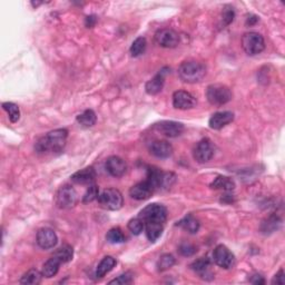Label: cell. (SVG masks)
<instances>
[{
    "mask_svg": "<svg viewBox=\"0 0 285 285\" xmlns=\"http://www.w3.org/2000/svg\"><path fill=\"white\" fill-rule=\"evenodd\" d=\"M106 240L108 243L119 244V243H124L125 240H126V237H125L122 229H120L119 228H111L107 232Z\"/></svg>",
    "mask_w": 285,
    "mask_h": 285,
    "instance_id": "1f68e13d",
    "label": "cell"
},
{
    "mask_svg": "<svg viewBox=\"0 0 285 285\" xmlns=\"http://www.w3.org/2000/svg\"><path fill=\"white\" fill-rule=\"evenodd\" d=\"M178 252H179V254H181V255L185 256V257H189V256L194 255L195 253L197 252V248L192 243L183 242V243L178 247Z\"/></svg>",
    "mask_w": 285,
    "mask_h": 285,
    "instance_id": "d590c367",
    "label": "cell"
},
{
    "mask_svg": "<svg viewBox=\"0 0 285 285\" xmlns=\"http://www.w3.org/2000/svg\"><path fill=\"white\" fill-rule=\"evenodd\" d=\"M58 237L54 229L44 228H40L37 233V244L42 249H50L56 247Z\"/></svg>",
    "mask_w": 285,
    "mask_h": 285,
    "instance_id": "5bb4252c",
    "label": "cell"
},
{
    "mask_svg": "<svg viewBox=\"0 0 285 285\" xmlns=\"http://www.w3.org/2000/svg\"><path fill=\"white\" fill-rule=\"evenodd\" d=\"M147 41L144 37L136 38L131 46V54L133 57H138L146 52Z\"/></svg>",
    "mask_w": 285,
    "mask_h": 285,
    "instance_id": "f546056e",
    "label": "cell"
},
{
    "mask_svg": "<svg viewBox=\"0 0 285 285\" xmlns=\"http://www.w3.org/2000/svg\"><path fill=\"white\" fill-rule=\"evenodd\" d=\"M98 203L101 208L108 210H118L123 208V195L116 189H106L99 194Z\"/></svg>",
    "mask_w": 285,
    "mask_h": 285,
    "instance_id": "277c9868",
    "label": "cell"
},
{
    "mask_svg": "<svg viewBox=\"0 0 285 285\" xmlns=\"http://www.w3.org/2000/svg\"><path fill=\"white\" fill-rule=\"evenodd\" d=\"M98 196H99L98 186H97L96 184H91L87 189V190H86L85 195L83 196V203H85V204H88V203H92L95 200H97Z\"/></svg>",
    "mask_w": 285,
    "mask_h": 285,
    "instance_id": "e575fe53",
    "label": "cell"
},
{
    "mask_svg": "<svg viewBox=\"0 0 285 285\" xmlns=\"http://www.w3.org/2000/svg\"><path fill=\"white\" fill-rule=\"evenodd\" d=\"M70 179H72V182L75 183V184L80 185L94 184V182H95L96 179V171L92 166L85 167V169L78 171L75 174L72 175Z\"/></svg>",
    "mask_w": 285,
    "mask_h": 285,
    "instance_id": "9a60e30c",
    "label": "cell"
},
{
    "mask_svg": "<svg viewBox=\"0 0 285 285\" xmlns=\"http://www.w3.org/2000/svg\"><path fill=\"white\" fill-rule=\"evenodd\" d=\"M154 128L162 135L171 138L177 137L184 132V125L178 122H173V120H164V122L156 124Z\"/></svg>",
    "mask_w": 285,
    "mask_h": 285,
    "instance_id": "7c38bea8",
    "label": "cell"
},
{
    "mask_svg": "<svg viewBox=\"0 0 285 285\" xmlns=\"http://www.w3.org/2000/svg\"><path fill=\"white\" fill-rule=\"evenodd\" d=\"M234 120V114L232 112H218L212 115L209 118V125L212 130H222Z\"/></svg>",
    "mask_w": 285,
    "mask_h": 285,
    "instance_id": "ac0fdd59",
    "label": "cell"
},
{
    "mask_svg": "<svg viewBox=\"0 0 285 285\" xmlns=\"http://www.w3.org/2000/svg\"><path fill=\"white\" fill-rule=\"evenodd\" d=\"M281 224H282V220L276 214H272V215L263 220L260 226V231L265 235H270V234L278 231Z\"/></svg>",
    "mask_w": 285,
    "mask_h": 285,
    "instance_id": "ffe728a7",
    "label": "cell"
},
{
    "mask_svg": "<svg viewBox=\"0 0 285 285\" xmlns=\"http://www.w3.org/2000/svg\"><path fill=\"white\" fill-rule=\"evenodd\" d=\"M206 67L198 61H184L178 68V76L187 84H196L205 77Z\"/></svg>",
    "mask_w": 285,
    "mask_h": 285,
    "instance_id": "7a4b0ae2",
    "label": "cell"
},
{
    "mask_svg": "<svg viewBox=\"0 0 285 285\" xmlns=\"http://www.w3.org/2000/svg\"><path fill=\"white\" fill-rule=\"evenodd\" d=\"M54 256L57 257V259L59 260L61 263H68L73 260L74 249L72 247H70V245L65 244V245H62L61 247L58 248L56 252H55Z\"/></svg>",
    "mask_w": 285,
    "mask_h": 285,
    "instance_id": "83f0119b",
    "label": "cell"
},
{
    "mask_svg": "<svg viewBox=\"0 0 285 285\" xmlns=\"http://www.w3.org/2000/svg\"><path fill=\"white\" fill-rule=\"evenodd\" d=\"M242 47L248 56H255L265 49V41L261 34L255 31H249L242 37Z\"/></svg>",
    "mask_w": 285,
    "mask_h": 285,
    "instance_id": "5b68a950",
    "label": "cell"
},
{
    "mask_svg": "<svg viewBox=\"0 0 285 285\" xmlns=\"http://www.w3.org/2000/svg\"><path fill=\"white\" fill-rule=\"evenodd\" d=\"M139 218L144 223H161L164 224L167 220V209L161 204H150L145 209L140 210Z\"/></svg>",
    "mask_w": 285,
    "mask_h": 285,
    "instance_id": "8992f818",
    "label": "cell"
},
{
    "mask_svg": "<svg viewBox=\"0 0 285 285\" xmlns=\"http://www.w3.org/2000/svg\"><path fill=\"white\" fill-rule=\"evenodd\" d=\"M209 266H210V261L209 257H201L190 264L192 270L198 273L202 278H206V275L209 274Z\"/></svg>",
    "mask_w": 285,
    "mask_h": 285,
    "instance_id": "cb8c5ba5",
    "label": "cell"
},
{
    "mask_svg": "<svg viewBox=\"0 0 285 285\" xmlns=\"http://www.w3.org/2000/svg\"><path fill=\"white\" fill-rule=\"evenodd\" d=\"M166 69L159 70L157 75H155L151 80H148L145 85V91L148 95H157L163 91L164 84H165V76L169 72Z\"/></svg>",
    "mask_w": 285,
    "mask_h": 285,
    "instance_id": "e0dca14e",
    "label": "cell"
},
{
    "mask_svg": "<svg viewBox=\"0 0 285 285\" xmlns=\"http://www.w3.org/2000/svg\"><path fill=\"white\" fill-rule=\"evenodd\" d=\"M257 21H259V17H257V16L251 15V16H248V18L247 19V25L253 26V25H255Z\"/></svg>",
    "mask_w": 285,
    "mask_h": 285,
    "instance_id": "7bdbcfd3",
    "label": "cell"
},
{
    "mask_svg": "<svg viewBox=\"0 0 285 285\" xmlns=\"http://www.w3.org/2000/svg\"><path fill=\"white\" fill-rule=\"evenodd\" d=\"M197 99L192 94L185 91H177L173 94V106L181 111H187L196 107Z\"/></svg>",
    "mask_w": 285,
    "mask_h": 285,
    "instance_id": "8fae6325",
    "label": "cell"
},
{
    "mask_svg": "<svg viewBox=\"0 0 285 285\" xmlns=\"http://www.w3.org/2000/svg\"><path fill=\"white\" fill-rule=\"evenodd\" d=\"M249 282L251 283H253V284H265V280H264V278L262 275H260V274H254V275H252V278H251V280H249Z\"/></svg>",
    "mask_w": 285,
    "mask_h": 285,
    "instance_id": "b9f144b4",
    "label": "cell"
},
{
    "mask_svg": "<svg viewBox=\"0 0 285 285\" xmlns=\"http://www.w3.org/2000/svg\"><path fill=\"white\" fill-rule=\"evenodd\" d=\"M68 131L66 128H59L39 138L35 144V151L38 154L58 153L64 150L67 142Z\"/></svg>",
    "mask_w": 285,
    "mask_h": 285,
    "instance_id": "6da1fadb",
    "label": "cell"
},
{
    "mask_svg": "<svg viewBox=\"0 0 285 285\" xmlns=\"http://www.w3.org/2000/svg\"><path fill=\"white\" fill-rule=\"evenodd\" d=\"M155 190H156L154 189V186L147 179H145V181L139 182L131 187L130 195L132 198H134L136 201H145L154 194Z\"/></svg>",
    "mask_w": 285,
    "mask_h": 285,
    "instance_id": "4fadbf2b",
    "label": "cell"
},
{
    "mask_svg": "<svg viewBox=\"0 0 285 285\" xmlns=\"http://www.w3.org/2000/svg\"><path fill=\"white\" fill-rule=\"evenodd\" d=\"M176 176L173 173H164L162 181V189H170L174 184Z\"/></svg>",
    "mask_w": 285,
    "mask_h": 285,
    "instance_id": "74e56055",
    "label": "cell"
},
{
    "mask_svg": "<svg viewBox=\"0 0 285 285\" xmlns=\"http://www.w3.org/2000/svg\"><path fill=\"white\" fill-rule=\"evenodd\" d=\"M175 264V257L171 254H163L159 257L157 262V270L159 272H164L170 270L171 267H173Z\"/></svg>",
    "mask_w": 285,
    "mask_h": 285,
    "instance_id": "d6a6232c",
    "label": "cell"
},
{
    "mask_svg": "<svg viewBox=\"0 0 285 285\" xmlns=\"http://www.w3.org/2000/svg\"><path fill=\"white\" fill-rule=\"evenodd\" d=\"M151 153L158 158H169L173 154V146L167 140H155L151 144Z\"/></svg>",
    "mask_w": 285,
    "mask_h": 285,
    "instance_id": "d6986e66",
    "label": "cell"
},
{
    "mask_svg": "<svg viewBox=\"0 0 285 285\" xmlns=\"http://www.w3.org/2000/svg\"><path fill=\"white\" fill-rule=\"evenodd\" d=\"M215 150L213 143L209 138H203L200 140L193 150V157L196 162L204 164L209 162L213 158Z\"/></svg>",
    "mask_w": 285,
    "mask_h": 285,
    "instance_id": "ba28073f",
    "label": "cell"
},
{
    "mask_svg": "<svg viewBox=\"0 0 285 285\" xmlns=\"http://www.w3.org/2000/svg\"><path fill=\"white\" fill-rule=\"evenodd\" d=\"M116 263H117L116 260L113 256H105L104 259L100 261L98 266H97L96 268V273H95L96 278L97 279L104 278L107 273L111 272L113 268L115 267Z\"/></svg>",
    "mask_w": 285,
    "mask_h": 285,
    "instance_id": "44dd1931",
    "label": "cell"
},
{
    "mask_svg": "<svg viewBox=\"0 0 285 285\" xmlns=\"http://www.w3.org/2000/svg\"><path fill=\"white\" fill-rule=\"evenodd\" d=\"M60 264H61L60 261L53 255L48 261H46L44 265H42V270H41L42 275L47 279L53 278V276L56 275L58 271H59Z\"/></svg>",
    "mask_w": 285,
    "mask_h": 285,
    "instance_id": "603a6c76",
    "label": "cell"
},
{
    "mask_svg": "<svg viewBox=\"0 0 285 285\" xmlns=\"http://www.w3.org/2000/svg\"><path fill=\"white\" fill-rule=\"evenodd\" d=\"M213 190H232L235 187V183L232 178L228 176H217L212 184L209 185Z\"/></svg>",
    "mask_w": 285,
    "mask_h": 285,
    "instance_id": "d4e9b609",
    "label": "cell"
},
{
    "mask_svg": "<svg viewBox=\"0 0 285 285\" xmlns=\"http://www.w3.org/2000/svg\"><path fill=\"white\" fill-rule=\"evenodd\" d=\"M285 283V274L283 270H280L279 273H276L274 278L272 280V284H280L283 285Z\"/></svg>",
    "mask_w": 285,
    "mask_h": 285,
    "instance_id": "ab89813d",
    "label": "cell"
},
{
    "mask_svg": "<svg viewBox=\"0 0 285 285\" xmlns=\"http://www.w3.org/2000/svg\"><path fill=\"white\" fill-rule=\"evenodd\" d=\"M42 273H40L37 270H29L28 272H26L25 274L21 276V279L19 282L21 284H31V285H36L41 282V278H42Z\"/></svg>",
    "mask_w": 285,
    "mask_h": 285,
    "instance_id": "f1b7e54d",
    "label": "cell"
},
{
    "mask_svg": "<svg viewBox=\"0 0 285 285\" xmlns=\"http://www.w3.org/2000/svg\"><path fill=\"white\" fill-rule=\"evenodd\" d=\"M232 92L228 86L222 84L210 85L206 89V98L214 106H222L232 100Z\"/></svg>",
    "mask_w": 285,
    "mask_h": 285,
    "instance_id": "3957f363",
    "label": "cell"
},
{
    "mask_svg": "<svg viewBox=\"0 0 285 285\" xmlns=\"http://www.w3.org/2000/svg\"><path fill=\"white\" fill-rule=\"evenodd\" d=\"M146 236L151 242H156L161 237L164 231V224L161 223H145Z\"/></svg>",
    "mask_w": 285,
    "mask_h": 285,
    "instance_id": "4316f807",
    "label": "cell"
},
{
    "mask_svg": "<svg viewBox=\"0 0 285 285\" xmlns=\"http://www.w3.org/2000/svg\"><path fill=\"white\" fill-rule=\"evenodd\" d=\"M77 122L83 127L86 128L93 127L97 122V116L95 114V112L92 111V109H86L85 112L77 116Z\"/></svg>",
    "mask_w": 285,
    "mask_h": 285,
    "instance_id": "484cf974",
    "label": "cell"
},
{
    "mask_svg": "<svg viewBox=\"0 0 285 285\" xmlns=\"http://www.w3.org/2000/svg\"><path fill=\"white\" fill-rule=\"evenodd\" d=\"M177 226L182 228L183 229H185V231L189 232L190 234H195L198 232L201 224L200 221H198L196 217H194L192 214H189V215H186L183 220L177 222Z\"/></svg>",
    "mask_w": 285,
    "mask_h": 285,
    "instance_id": "7402d4cb",
    "label": "cell"
},
{
    "mask_svg": "<svg viewBox=\"0 0 285 285\" xmlns=\"http://www.w3.org/2000/svg\"><path fill=\"white\" fill-rule=\"evenodd\" d=\"M97 21V18L95 15H92V16H88V17H86V21H85V25L87 28H93L94 26H95V23Z\"/></svg>",
    "mask_w": 285,
    "mask_h": 285,
    "instance_id": "60d3db41",
    "label": "cell"
},
{
    "mask_svg": "<svg viewBox=\"0 0 285 285\" xmlns=\"http://www.w3.org/2000/svg\"><path fill=\"white\" fill-rule=\"evenodd\" d=\"M133 274L130 272H126L124 273V274H120L118 278H116L114 280H112L109 284H131L133 283Z\"/></svg>",
    "mask_w": 285,
    "mask_h": 285,
    "instance_id": "8d00e7d4",
    "label": "cell"
},
{
    "mask_svg": "<svg viewBox=\"0 0 285 285\" xmlns=\"http://www.w3.org/2000/svg\"><path fill=\"white\" fill-rule=\"evenodd\" d=\"M234 17H235V13H234L233 8L231 7H226L225 9L223 10V21H224V25H229V23H232L234 20Z\"/></svg>",
    "mask_w": 285,
    "mask_h": 285,
    "instance_id": "f35d334b",
    "label": "cell"
},
{
    "mask_svg": "<svg viewBox=\"0 0 285 285\" xmlns=\"http://www.w3.org/2000/svg\"><path fill=\"white\" fill-rule=\"evenodd\" d=\"M106 170L112 176L122 177L127 171V164L118 156H112L106 161Z\"/></svg>",
    "mask_w": 285,
    "mask_h": 285,
    "instance_id": "2e32d148",
    "label": "cell"
},
{
    "mask_svg": "<svg viewBox=\"0 0 285 285\" xmlns=\"http://www.w3.org/2000/svg\"><path fill=\"white\" fill-rule=\"evenodd\" d=\"M2 108L3 111L7 112L8 117H9V120L11 123H17L19 118H20V109L17 106V105L14 103H7L2 104Z\"/></svg>",
    "mask_w": 285,
    "mask_h": 285,
    "instance_id": "4dcf8cb0",
    "label": "cell"
},
{
    "mask_svg": "<svg viewBox=\"0 0 285 285\" xmlns=\"http://www.w3.org/2000/svg\"><path fill=\"white\" fill-rule=\"evenodd\" d=\"M78 197L75 189L70 185L61 186L56 194L55 202L56 205L61 209H68L74 208L77 204Z\"/></svg>",
    "mask_w": 285,
    "mask_h": 285,
    "instance_id": "52a82bcc",
    "label": "cell"
},
{
    "mask_svg": "<svg viewBox=\"0 0 285 285\" xmlns=\"http://www.w3.org/2000/svg\"><path fill=\"white\" fill-rule=\"evenodd\" d=\"M213 261L220 267L228 270V268L233 267L234 263H235V256L225 245L221 244L214 248Z\"/></svg>",
    "mask_w": 285,
    "mask_h": 285,
    "instance_id": "9c48e42d",
    "label": "cell"
},
{
    "mask_svg": "<svg viewBox=\"0 0 285 285\" xmlns=\"http://www.w3.org/2000/svg\"><path fill=\"white\" fill-rule=\"evenodd\" d=\"M155 41L163 48H175L179 44V36L175 30L164 28L156 31Z\"/></svg>",
    "mask_w": 285,
    "mask_h": 285,
    "instance_id": "30bf717a",
    "label": "cell"
},
{
    "mask_svg": "<svg viewBox=\"0 0 285 285\" xmlns=\"http://www.w3.org/2000/svg\"><path fill=\"white\" fill-rule=\"evenodd\" d=\"M127 228L132 234H134V235H139V234L144 231V228H145V223H144L142 218L136 217L128 222Z\"/></svg>",
    "mask_w": 285,
    "mask_h": 285,
    "instance_id": "836d02e7",
    "label": "cell"
}]
</instances>
